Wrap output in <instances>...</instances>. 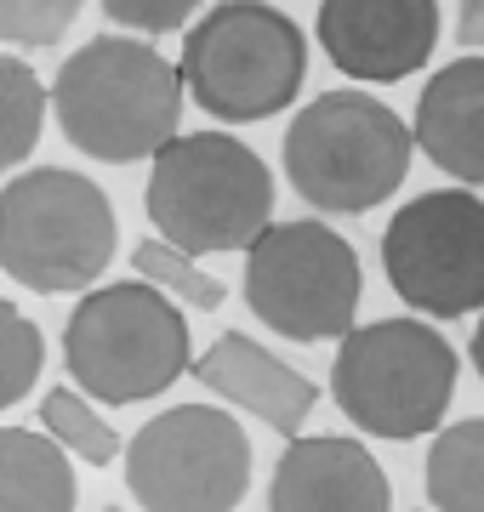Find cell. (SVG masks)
Returning a JSON list of instances; mask_svg holds the SVG:
<instances>
[{
    "mask_svg": "<svg viewBox=\"0 0 484 512\" xmlns=\"http://www.w3.org/2000/svg\"><path fill=\"white\" fill-rule=\"evenodd\" d=\"M63 137L103 165L154 160L183 120V74L143 35H97L63 57L52 92Z\"/></svg>",
    "mask_w": 484,
    "mask_h": 512,
    "instance_id": "6da1fadb",
    "label": "cell"
},
{
    "mask_svg": "<svg viewBox=\"0 0 484 512\" xmlns=\"http://www.w3.org/2000/svg\"><path fill=\"white\" fill-rule=\"evenodd\" d=\"M143 211L188 256L245 251L274 222V171L228 131H177L154 148Z\"/></svg>",
    "mask_w": 484,
    "mask_h": 512,
    "instance_id": "7a4b0ae2",
    "label": "cell"
},
{
    "mask_svg": "<svg viewBox=\"0 0 484 512\" xmlns=\"http://www.w3.org/2000/svg\"><path fill=\"white\" fill-rule=\"evenodd\" d=\"M120 222L109 194L69 165H35L0 188V274L35 296H80L109 274Z\"/></svg>",
    "mask_w": 484,
    "mask_h": 512,
    "instance_id": "3957f363",
    "label": "cell"
},
{
    "mask_svg": "<svg viewBox=\"0 0 484 512\" xmlns=\"http://www.w3.org/2000/svg\"><path fill=\"white\" fill-rule=\"evenodd\" d=\"M183 97L223 126H257L297 103L308 35L268 0H223L183 35Z\"/></svg>",
    "mask_w": 484,
    "mask_h": 512,
    "instance_id": "277c9868",
    "label": "cell"
},
{
    "mask_svg": "<svg viewBox=\"0 0 484 512\" xmlns=\"http://www.w3.org/2000/svg\"><path fill=\"white\" fill-rule=\"evenodd\" d=\"M188 319L160 285L120 279L80 291L63 325V365L69 382L97 404L160 399L188 370Z\"/></svg>",
    "mask_w": 484,
    "mask_h": 512,
    "instance_id": "5b68a950",
    "label": "cell"
},
{
    "mask_svg": "<svg viewBox=\"0 0 484 512\" xmlns=\"http://www.w3.org/2000/svg\"><path fill=\"white\" fill-rule=\"evenodd\" d=\"M285 177L325 217H365L405 188L410 126L371 92H319L285 131Z\"/></svg>",
    "mask_w": 484,
    "mask_h": 512,
    "instance_id": "8992f818",
    "label": "cell"
},
{
    "mask_svg": "<svg viewBox=\"0 0 484 512\" xmlns=\"http://www.w3.org/2000/svg\"><path fill=\"white\" fill-rule=\"evenodd\" d=\"M462 359L428 319H376L342 336L331 359L336 410L371 439L410 444L445 427Z\"/></svg>",
    "mask_w": 484,
    "mask_h": 512,
    "instance_id": "52a82bcc",
    "label": "cell"
},
{
    "mask_svg": "<svg viewBox=\"0 0 484 512\" xmlns=\"http://www.w3.org/2000/svg\"><path fill=\"white\" fill-rule=\"evenodd\" d=\"M365 268L331 222H268L245 245V308L285 342H342L359 319Z\"/></svg>",
    "mask_w": 484,
    "mask_h": 512,
    "instance_id": "ba28073f",
    "label": "cell"
},
{
    "mask_svg": "<svg viewBox=\"0 0 484 512\" xmlns=\"http://www.w3.org/2000/svg\"><path fill=\"white\" fill-rule=\"evenodd\" d=\"M143 512H234L251 490V439L217 404H177L120 444Z\"/></svg>",
    "mask_w": 484,
    "mask_h": 512,
    "instance_id": "9c48e42d",
    "label": "cell"
},
{
    "mask_svg": "<svg viewBox=\"0 0 484 512\" xmlns=\"http://www.w3.org/2000/svg\"><path fill=\"white\" fill-rule=\"evenodd\" d=\"M382 274L399 302L428 319L484 308V200L467 188L416 194L382 228Z\"/></svg>",
    "mask_w": 484,
    "mask_h": 512,
    "instance_id": "30bf717a",
    "label": "cell"
},
{
    "mask_svg": "<svg viewBox=\"0 0 484 512\" xmlns=\"http://www.w3.org/2000/svg\"><path fill=\"white\" fill-rule=\"evenodd\" d=\"M319 52L359 86H399L433 63L439 0H319Z\"/></svg>",
    "mask_w": 484,
    "mask_h": 512,
    "instance_id": "8fae6325",
    "label": "cell"
},
{
    "mask_svg": "<svg viewBox=\"0 0 484 512\" xmlns=\"http://www.w3.org/2000/svg\"><path fill=\"white\" fill-rule=\"evenodd\" d=\"M268 512H393V490L382 461L359 439L325 433V439H291L285 444Z\"/></svg>",
    "mask_w": 484,
    "mask_h": 512,
    "instance_id": "7c38bea8",
    "label": "cell"
},
{
    "mask_svg": "<svg viewBox=\"0 0 484 512\" xmlns=\"http://www.w3.org/2000/svg\"><path fill=\"white\" fill-rule=\"evenodd\" d=\"M188 370H194V382L205 393H217L223 404L268 421L280 439H297L319 404V382H308L297 365L274 359L262 342H251L240 330H223L200 359H188Z\"/></svg>",
    "mask_w": 484,
    "mask_h": 512,
    "instance_id": "4fadbf2b",
    "label": "cell"
},
{
    "mask_svg": "<svg viewBox=\"0 0 484 512\" xmlns=\"http://www.w3.org/2000/svg\"><path fill=\"white\" fill-rule=\"evenodd\" d=\"M410 143L422 148L450 183L484 188V57H456L422 86Z\"/></svg>",
    "mask_w": 484,
    "mask_h": 512,
    "instance_id": "5bb4252c",
    "label": "cell"
},
{
    "mask_svg": "<svg viewBox=\"0 0 484 512\" xmlns=\"http://www.w3.org/2000/svg\"><path fill=\"white\" fill-rule=\"evenodd\" d=\"M0 512H75V467L35 427H0Z\"/></svg>",
    "mask_w": 484,
    "mask_h": 512,
    "instance_id": "9a60e30c",
    "label": "cell"
},
{
    "mask_svg": "<svg viewBox=\"0 0 484 512\" xmlns=\"http://www.w3.org/2000/svg\"><path fill=\"white\" fill-rule=\"evenodd\" d=\"M422 484L439 512H484V416L433 433Z\"/></svg>",
    "mask_w": 484,
    "mask_h": 512,
    "instance_id": "2e32d148",
    "label": "cell"
},
{
    "mask_svg": "<svg viewBox=\"0 0 484 512\" xmlns=\"http://www.w3.org/2000/svg\"><path fill=\"white\" fill-rule=\"evenodd\" d=\"M46 114H52V103H46L40 74L12 52H0V171L23 165L40 148Z\"/></svg>",
    "mask_w": 484,
    "mask_h": 512,
    "instance_id": "e0dca14e",
    "label": "cell"
},
{
    "mask_svg": "<svg viewBox=\"0 0 484 512\" xmlns=\"http://www.w3.org/2000/svg\"><path fill=\"white\" fill-rule=\"evenodd\" d=\"M40 427H46V439H57L69 456L86 461V467H114L120 461V433L80 399L75 387H52L40 399Z\"/></svg>",
    "mask_w": 484,
    "mask_h": 512,
    "instance_id": "ac0fdd59",
    "label": "cell"
},
{
    "mask_svg": "<svg viewBox=\"0 0 484 512\" xmlns=\"http://www.w3.org/2000/svg\"><path fill=\"white\" fill-rule=\"evenodd\" d=\"M131 268H137V279H149V285L177 296L183 308H200V313H217L223 296H228L223 279H211L194 256L166 245V239H137V245H131Z\"/></svg>",
    "mask_w": 484,
    "mask_h": 512,
    "instance_id": "d6986e66",
    "label": "cell"
},
{
    "mask_svg": "<svg viewBox=\"0 0 484 512\" xmlns=\"http://www.w3.org/2000/svg\"><path fill=\"white\" fill-rule=\"evenodd\" d=\"M40 370H46V336L18 302L0 296V410H12L35 393Z\"/></svg>",
    "mask_w": 484,
    "mask_h": 512,
    "instance_id": "ffe728a7",
    "label": "cell"
},
{
    "mask_svg": "<svg viewBox=\"0 0 484 512\" xmlns=\"http://www.w3.org/2000/svg\"><path fill=\"white\" fill-rule=\"evenodd\" d=\"M86 0H0V46H57L75 29Z\"/></svg>",
    "mask_w": 484,
    "mask_h": 512,
    "instance_id": "44dd1931",
    "label": "cell"
},
{
    "mask_svg": "<svg viewBox=\"0 0 484 512\" xmlns=\"http://www.w3.org/2000/svg\"><path fill=\"white\" fill-rule=\"evenodd\" d=\"M97 6H103V18H109L114 29L143 35V40L177 35V29L200 12V0H97Z\"/></svg>",
    "mask_w": 484,
    "mask_h": 512,
    "instance_id": "7402d4cb",
    "label": "cell"
},
{
    "mask_svg": "<svg viewBox=\"0 0 484 512\" xmlns=\"http://www.w3.org/2000/svg\"><path fill=\"white\" fill-rule=\"evenodd\" d=\"M456 46L484 52V0H456Z\"/></svg>",
    "mask_w": 484,
    "mask_h": 512,
    "instance_id": "603a6c76",
    "label": "cell"
},
{
    "mask_svg": "<svg viewBox=\"0 0 484 512\" xmlns=\"http://www.w3.org/2000/svg\"><path fill=\"white\" fill-rule=\"evenodd\" d=\"M467 359H473V370L484 382V308H479V325H473V342H467Z\"/></svg>",
    "mask_w": 484,
    "mask_h": 512,
    "instance_id": "cb8c5ba5",
    "label": "cell"
},
{
    "mask_svg": "<svg viewBox=\"0 0 484 512\" xmlns=\"http://www.w3.org/2000/svg\"><path fill=\"white\" fill-rule=\"evenodd\" d=\"M103 512H120V507H103Z\"/></svg>",
    "mask_w": 484,
    "mask_h": 512,
    "instance_id": "d4e9b609",
    "label": "cell"
}]
</instances>
